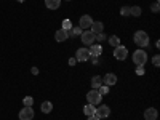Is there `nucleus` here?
Returning <instances> with one entry per match:
<instances>
[{
    "mask_svg": "<svg viewBox=\"0 0 160 120\" xmlns=\"http://www.w3.org/2000/svg\"><path fill=\"white\" fill-rule=\"evenodd\" d=\"M152 64H154V66H160V56H158V55H155V56L152 58Z\"/></svg>",
    "mask_w": 160,
    "mask_h": 120,
    "instance_id": "bb28decb",
    "label": "nucleus"
},
{
    "mask_svg": "<svg viewBox=\"0 0 160 120\" xmlns=\"http://www.w3.org/2000/svg\"><path fill=\"white\" fill-rule=\"evenodd\" d=\"M55 38H56V42H64V40L69 38V34H68V31H64V29H58L56 34H55Z\"/></svg>",
    "mask_w": 160,
    "mask_h": 120,
    "instance_id": "4468645a",
    "label": "nucleus"
},
{
    "mask_svg": "<svg viewBox=\"0 0 160 120\" xmlns=\"http://www.w3.org/2000/svg\"><path fill=\"white\" fill-rule=\"evenodd\" d=\"M40 109H42L43 114H50V112L53 111V104H51L50 101H43L42 104H40Z\"/></svg>",
    "mask_w": 160,
    "mask_h": 120,
    "instance_id": "f3484780",
    "label": "nucleus"
},
{
    "mask_svg": "<svg viewBox=\"0 0 160 120\" xmlns=\"http://www.w3.org/2000/svg\"><path fill=\"white\" fill-rule=\"evenodd\" d=\"M130 16H141V8L139 7H130Z\"/></svg>",
    "mask_w": 160,
    "mask_h": 120,
    "instance_id": "aec40b11",
    "label": "nucleus"
},
{
    "mask_svg": "<svg viewBox=\"0 0 160 120\" xmlns=\"http://www.w3.org/2000/svg\"><path fill=\"white\" fill-rule=\"evenodd\" d=\"M18 2H26V0H18Z\"/></svg>",
    "mask_w": 160,
    "mask_h": 120,
    "instance_id": "72a5a7b5",
    "label": "nucleus"
},
{
    "mask_svg": "<svg viewBox=\"0 0 160 120\" xmlns=\"http://www.w3.org/2000/svg\"><path fill=\"white\" fill-rule=\"evenodd\" d=\"M87 120H99L96 115H91V117H87Z\"/></svg>",
    "mask_w": 160,
    "mask_h": 120,
    "instance_id": "473e14b6",
    "label": "nucleus"
},
{
    "mask_svg": "<svg viewBox=\"0 0 160 120\" xmlns=\"http://www.w3.org/2000/svg\"><path fill=\"white\" fill-rule=\"evenodd\" d=\"M157 117H158L157 109H154V108L146 109V112H144V118H146V120H157Z\"/></svg>",
    "mask_w": 160,
    "mask_h": 120,
    "instance_id": "f8f14e48",
    "label": "nucleus"
},
{
    "mask_svg": "<svg viewBox=\"0 0 160 120\" xmlns=\"http://www.w3.org/2000/svg\"><path fill=\"white\" fill-rule=\"evenodd\" d=\"M91 24H93V18L90 15H83L82 18H80V21H78V28L82 31H88L91 28Z\"/></svg>",
    "mask_w": 160,
    "mask_h": 120,
    "instance_id": "39448f33",
    "label": "nucleus"
},
{
    "mask_svg": "<svg viewBox=\"0 0 160 120\" xmlns=\"http://www.w3.org/2000/svg\"><path fill=\"white\" fill-rule=\"evenodd\" d=\"M90 58V53H88V48H78L77 53H75V59L77 61H88Z\"/></svg>",
    "mask_w": 160,
    "mask_h": 120,
    "instance_id": "1a4fd4ad",
    "label": "nucleus"
},
{
    "mask_svg": "<svg viewBox=\"0 0 160 120\" xmlns=\"http://www.w3.org/2000/svg\"><path fill=\"white\" fill-rule=\"evenodd\" d=\"M151 10H152L154 13H158V10H160V7H158V2H155V3L151 7Z\"/></svg>",
    "mask_w": 160,
    "mask_h": 120,
    "instance_id": "cd10ccee",
    "label": "nucleus"
},
{
    "mask_svg": "<svg viewBox=\"0 0 160 120\" xmlns=\"http://www.w3.org/2000/svg\"><path fill=\"white\" fill-rule=\"evenodd\" d=\"M96 40H99V42H102V40H106V35L101 32V34H96Z\"/></svg>",
    "mask_w": 160,
    "mask_h": 120,
    "instance_id": "c85d7f7f",
    "label": "nucleus"
},
{
    "mask_svg": "<svg viewBox=\"0 0 160 120\" xmlns=\"http://www.w3.org/2000/svg\"><path fill=\"white\" fill-rule=\"evenodd\" d=\"M102 83H106L108 87L115 85V83H117V75H115V74H112V72L106 74V75H104V78H102Z\"/></svg>",
    "mask_w": 160,
    "mask_h": 120,
    "instance_id": "9d476101",
    "label": "nucleus"
},
{
    "mask_svg": "<svg viewBox=\"0 0 160 120\" xmlns=\"http://www.w3.org/2000/svg\"><path fill=\"white\" fill-rule=\"evenodd\" d=\"M109 114H111V109H109V106H106V104L99 106V108L96 109V112H95V115H96L99 120H101V118H108Z\"/></svg>",
    "mask_w": 160,
    "mask_h": 120,
    "instance_id": "6e6552de",
    "label": "nucleus"
},
{
    "mask_svg": "<svg viewBox=\"0 0 160 120\" xmlns=\"http://www.w3.org/2000/svg\"><path fill=\"white\" fill-rule=\"evenodd\" d=\"M98 91H99L101 96H102V95H108V93H109V87H108V85H101Z\"/></svg>",
    "mask_w": 160,
    "mask_h": 120,
    "instance_id": "b1692460",
    "label": "nucleus"
},
{
    "mask_svg": "<svg viewBox=\"0 0 160 120\" xmlns=\"http://www.w3.org/2000/svg\"><path fill=\"white\" fill-rule=\"evenodd\" d=\"M68 2H69V0H68Z\"/></svg>",
    "mask_w": 160,
    "mask_h": 120,
    "instance_id": "f704fd0d",
    "label": "nucleus"
},
{
    "mask_svg": "<svg viewBox=\"0 0 160 120\" xmlns=\"http://www.w3.org/2000/svg\"><path fill=\"white\" fill-rule=\"evenodd\" d=\"M75 62H77V59H75V58H71V59H69V64H71V66H74Z\"/></svg>",
    "mask_w": 160,
    "mask_h": 120,
    "instance_id": "7c9ffc66",
    "label": "nucleus"
},
{
    "mask_svg": "<svg viewBox=\"0 0 160 120\" xmlns=\"http://www.w3.org/2000/svg\"><path fill=\"white\" fill-rule=\"evenodd\" d=\"M80 38H82V43L83 45H93L95 43V40H96V34H93L91 31H83L82 35H80Z\"/></svg>",
    "mask_w": 160,
    "mask_h": 120,
    "instance_id": "20e7f679",
    "label": "nucleus"
},
{
    "mask_svg": "<svg viewBox=\"0 0 160 120\" xmlns=\"http://www.w3.org/2000/svg\"><path fill=\"white\" fill-rule=\"evenodd\" d=\"M96 112V106H93V104H87L85 108H83V114L87 117H91V115H95Z\"/></svg>",
    "mask_w": 160,
    "mask_h": 120,
    "instance_id": "dca6fc26",
    "label": "nucleus"
},
{
    "mask_svg": "<svg viewBox=\"0 0 160 120\" xmlns=\"http://www.w3.org/2000/svg\"><path fill=\"white\" fill-rule=\"evenodd\" d=\"M31 72H32L34 75H37V74H38V69H37V68H32V69H31Z\"/></svg>",
    "mask_w": 160,
    "mask_h": 120,
    "instance_id": "2f4dec72",
    "label": "nucleus"
},
{
    "mask_svg": "<svg viewBox=\"0 0 160 120\" xmlns=\"http://www.w3.org/2000/svg\"><path fill=\"white\" fill-rule=\"evenodd\" d=\"M146 61H148V55H146L144 50H136L133 53V62L136 66H144Z\"/></svg>",
    "mask_w": 160,
    "mask_h": 120,
    "instance_id": "7ed1b4c3",
    "label": "nucleus"
},
{
    "mask_svg": "<svg viewBox=\"0 0 160 120\" xmlns=\"http://www.w3.org/2000/svg\"><path fill=\"white\" fill-rule=\"evenodd\" d=\"M127 55H128V50H127L123 45L115 47V50H114V58H115V59L123 61V59H127Z\"/></svg>",
    "mask_w": 160,
    "mask_h": 120,
    "instance_id": "423d86ee",
    "label": "nucleus"
},
{
    "mask_svg": "<svg viewBox=\"0 0 160 120\" xmlns=\"http://www.w3.org/2000/svg\"><path fill=\"white\" fill-rule=\"evenodd\" d=\"M22 104H24V106H28V108H32V104H34V98H32V96H26V98L22 99Z\"/></svg>",
    "mask_w": 160,
    "mask_h": 120,
    "instance_id": "4be33fe9",
    "label": "nucleus"
},
{
    "mask_svg": "<svg viewBox=\"0 0 160 120\" xmlns=\"http://www.w3.org/2000/svg\"><path fill=\"white\" fill-rule=\"evenodd\" d=\"M88 59H91V61H93V64H98V58H96V56H90Z\"/></svg>",
    "mask_w": 160,
    "mask_h": 120,
    "instance_id": "c756f323",
    "label": "nucleus"
},
{
    "mask_svg": "<svg viewBox=\"0 0 160 120\" xmlns=\"http://www.w3.org/2000/svg\"><path fill=\"white\" fill-rule=\"evenodd\" d=\"M101 85H102V77H99V75H95V77L91 78V87L95 88V90H98Z\"/></svg>",
    "mask_w": 160,
    "mask_h": 120,
    "instance_id": "a211bd4d",
    "label": "nucleus"
},
{
    "mask_svg": "<svg viewBox=\"0 0 160 120\" xmlns=\"http://www.w3.org/2000/svg\"><path fill=\"white\" fill-rule=\"evenodd\" d=\"M120 15H122V16H130V7H122Z\"/></svg>",
    "mask_w": 160,
    "mask_h": 120,
    "instance_id": "393cba45",
    "label": "nucleus"
},
{
    "mask_svg": "<svg viewBox=\"0 0 160 120\" xmlns=\"http://www.w3.org/2000/svg\"><path fill=\"white\" fill-rule=\"evenodd\" d=\"M109 43H111V47L115 48V47L120 45V38H118L117 35H111V37H109Z\"/></svg>",
    "mask_w": 160,
    "mask_h": 120,
    "instance_id": "412c9836",
    "label": "nucleus"
},
{
    "mask_svg": "<svg viewBox=\"0 0 160 120\" xmlns=\"http://www.w3.org/2000/svg\"><path fill=\"white\" fill-rule=\"evenodd\" d=\"M88 53H90V56H96V58H99V55L102 53V47H101V43H99V45H90Z\"/></svg>",
    "mask_w": 160,
    "mask_h": 120,
    "instance_id": "9b49d317",
    "label": "nucleus"
},
{
    "mask_svg": "<svg viewBox=\"0 0 160 120\" xmlns=\"http://www.w3.org/2000/svg\"><path fill=\"white\" fill-rule=\"evenodd\" d=\"M82 29L80 28H72L71 31H68V34H69V37H77V35H82Z\"/></svg>",
    "mask_w": 160,
    "mask_h": 120,
    "instance_id": "6ab92c4d",
    "label": "nucleus"
},
{
    "mask_svg": "<svg viewBox=\"0 0 160 120\" xmlns=\"http://www.w3.org/2000/svg\"><path fill=\"white\" fill-rule=\"evenodd\" d=\"M61 29H64V31H71L72 29V22L69 21V19H64L62 21V28Z\"/></svg>",
    "mask_w": 160,
    "mask_h": 120,
    "instance_id": "5701e85b",
    "label": "nucleus"
},
{
    "mask_svg": "<svg viewBox=\"0 0 160 120\" xmlns=\"http://www.w3.org/2000/svg\"><path fill=\"white\" fill-rule=\"evenodd\" d=\"M133 40H135V43H136L138 47H141V48H144V47L149 45V35L146 34L144 31L135 32V37H133Z\"/></svg>",
    "mask_w": 160,
    "mask_h": 120,
    "instance_id": "f257e3e1",
    "label": "nucleus"
},
{
    "mask_svg": "<svg viewBox=\"0 0 160 120\" xmlns=\"http://www.w3.org/2000/svg\"><path fill=\"white\" fill-rule=\"evenodd\" d=\"M135 74H138V75H144V74H146V71H144V66H136V71H135Z\"/></svg>",
    "mask_w": 160,
    "mask_h": 120,
    "instance_id": "a878e982",
    "label": "nucleus"
},
{
    "mask_svg": "<svg viewBox=\"0 0 160 120\" xmlns=\"http://www.w3.org/2000/svg\"><path fill=\"white\" fill-rule=\"evenodd\" d=\"M32 118H34V109L24 106L19 112V120H32Z\"/></svg>",
    "mask_w": 160,
    "mask_h": 120,
    "instance_id": "0eeeda50",
    "label": "nucleus"
},
{
    "mask_svg": "<svg viewBox=\"0 0 160 120\" xmlns=\"http://www.w3.org/2000/svg\"><path fill=\"white\" fill-rule=\"evenodd\" d=\"M101 99H102V96L99 95V91L98 90H90L88 93H87V101H88V104H93V106H98L99 102H101Z\"/></svg>",
    "mask_w": 160,
    "mask_h": 120,
    "instance_id": "f03ea898",
    "label": "nucleus"
},
{
    "mask_svg": "<svg viewBox=\"0 0 160 120\" xmlns=\"http://www.w3.org/2000/svg\"><path fill=\"white\" fill-rule=\"evenodd\" d=\"M45 5L48 10H58L61 5V0H45Z\"/></svg>",
    "mask_w": 160,
    "mask_h": 120,
    "instance_id": "2eb2a0df",
    "label": "nucleus"
},
{
    "mask_svg": "<svg viewBox=\"0 0 160 120\" xmlns=\"http://www.w3.org/2000/svg\"><path fill=\"white\" fill-rule=\"evenodd\" d=\"M91 32L93 34H101L102 31H104V24L101 22V21H93V24H91Z\"/></svg>",
    "mask_w": 160,
    "mask_h": 120,
    "instance_id": "ddd939ff",
    "label": "nucleus"
}]
</instances>
